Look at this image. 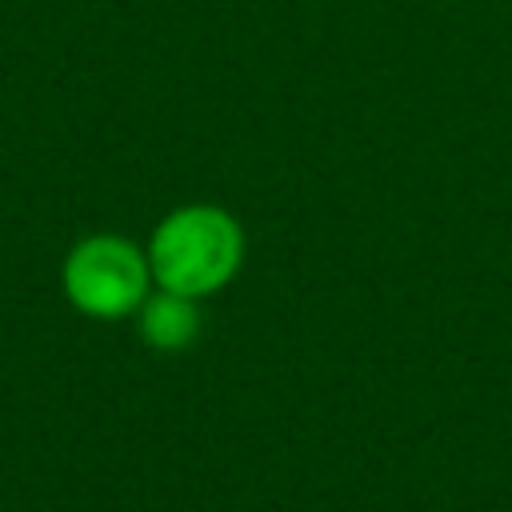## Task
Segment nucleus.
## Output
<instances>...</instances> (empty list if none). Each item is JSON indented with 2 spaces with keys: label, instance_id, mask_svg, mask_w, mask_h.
Masks as SVG:
<instances>
[{
  "label": "nucleus",
  "instance_id": "obj_3",
  "mask_svg": "<svg viewBox=\"0 0 512 512\" xmlns=\"http://www.w3.org/2000/svg\"><path fill=\"white\" fill-rule=\"evenodd\" d=\"M136 312H140V336L156 352H180L200 332L196 300L192 296H180V292H164L160 288V292L144 296V304Z\"/></svg>",
  "mask_w": 512,
  "mask_h": 512
},
{
  "label": "nucleus",
  "instance_id": "obj_1",
  "mask_svg": "<svg viewBox=\"0 0 512 512\" xmlns=\"http://www.w3.org/2000/svg\"><path fill=\"white\" fill-rule=\"evenodd\" d=\"M240 248L244 240L228 212L192 204V208L172 212L152 232L148 268H152L156 288L200 300L232 280L240 264Z\"/></svg>",
  "mask_w": 512,
  "mask_h": 512
},
{
  "label": "nucleus",
  "instance_id": "obj_2",
  "mask_svg": "<svg viewBox=\"0 0 512 512\" xmlns=\"http://www.w3.org/2000/svg\"><path fill=\"white\" fill-rule=\"evenodd\" d=\"M148 256L124 236H88L64 260V296L92 320H120L148 296Z\"/></svg>",
  "mask_w": 512,
  "mask_h": 512
}]
</instances>
